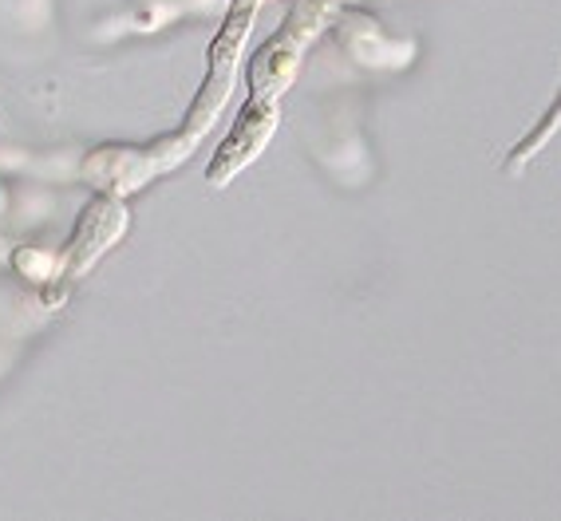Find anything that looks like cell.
Returning <instances> with one entry per match:
<instances>
[{
  "label": "cell",
  "mask_w": 561,
  "mask_h": 521,
  "mask_svg": "<svg viewBox=\"0 0 561 521\" xmlns=\"http://www.w3.org/2000/svg\"><path fill=\"white\" fill-rule=\"evenodd\" d=\"M277 119L280 115H277L273 103H257V100L245 103L241 115H238V123H233L230 135H226V142H221L218 154H214L210 171H206V182H210V186H226L233 174L245 171V166L265 151V142L273 139Z\"/></svg>",
  "instance_id": "3957f363"
},
{
  "label": "cell",
  "mask_w": 561,
  "mask_h": 521,
  "mask_svg": "<svg viewBox=\"0 0 561 521\" xmlns=\"http://www.w3.org/2000/svg\"><path fill=\"white\" fill-rule=\"evenodd\" d=\"M321 21H324V0H297L293 4L285 28L273 32L270 40H265V48H257V56L250 60V100L277 107L285 88H289L297 68H301L305 44L317 36Z\"/></svg>",
  "instance_id": "7a4b0ae2"
},
{
  "label": "cell",
  "mask_w": 561,
  "mask_h": 521,
  "mask_svg": "<svg viewBox=\"0 0 561 521\" xmlns=\"http://www.w3.org/2000/svg\"><path fill=\"white\" fill-rule=\"evenodd\" d=\"M16 269H21L24 277H32V281H48V277L60 273V265H56V257L44 250H21L16 253Z\"/></svg>",
  "instance_id": "5b68a950"
},
{
  "label": "cell",
  "mask_w": 561,
  "mask_h": 521,
  "mask_svg": "<svg viewBox=\"0 0 561 521\" xmlns=\"http://www.w3.org/2000/svg\"><path fill=\"white\" fill-rule=\"evenodd\" d=\"M257 9H261V0H233L230 12H226V24H221V32L210 44V68H206V80H202L191 115H186V127H182V135H186L191 142H198L202 135L210 130V123L218 119V111L226 107V100H230L233 76H238V60H241V44H245V36H250Z\"/></svg>",
  "instance_id": "6da1fadb"
},
{
  "label": "cell",
  "mask_w": 561,
  "mask_h": 521,
  "mask_svg": "<svg viewBox=\"0 0 561 521\" xmlns=\"http://www.w3.org/2000/svg\"><path fill=\"white\" fill-rule=\"evenodd\" d=\"M123 230H127V210L115 201V194L91 201L88 210H83L80 225H76V233H71V250H68V257H64L60 273L83 277V273H88L91 265L123 238Z\"/></svg>",
  "instance_id": "277c9868"
}]
</instances>
